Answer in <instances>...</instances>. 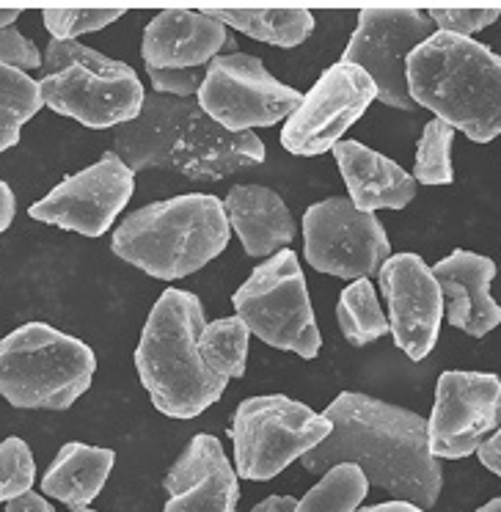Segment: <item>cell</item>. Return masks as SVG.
Returning <instances> with one entry per match:
<instances>
[{"mask_svg":"<svg viewBox=\"0 0 501 512\" xmlns=\"http://www.w3.org/2000/svg\"><path fill=\"white\" fill-rule=\"evenodd\" d=\"M113 466H116L113 449L80 444V441L64 444L42 477V493L67 504L69 510H89L91 501L105 488Z\"/></svg>","mask_w":501,"mask_h":512,"instance_id":"cell-22","label":"cell"},{"mask_svg":"<svg viewBox=\"0 0 501 512\" xmlns=\"http://www.w3.org/2000/svg\"><path fill=\"white\" fill-rule=\"evenodd\" d=\"M201 14L226 28L248 34L273 47H298L314 34V14L309 9H234V6H201Z\"/></svg>","mask_w":501,"mask_h":512,"instance_id":"cell-23","label":"cell"},{"mask_svg":"<svg viewBox=\"0 0 501 512\" xmlns=\"http://www.w3.org/2000/svg\"><path fill=\"white\" fill-rule=\"evenodd\" d=\"M204 306L193 292L168 287L146 317L135 350L141 386L168 419H196L221 400L229 380L212 375L199 353Z\"/></svg>","mask_w":501,"mask_h":512,"instance_id":"cell-4","label":"cell"},{"mask_svg":"<svg viewBox=\"0 0 501 512\" xmlns=\"http://www.w3.org/2000/svg\"><path fill=\"white\" fill-rule=\"evenodd\" d=\"M295 504L298 499H292V496H270V499L259 501L251 512H295Z\"/></svg>","mask_w":501,"mask_h":512,"instance_id":"cell-37","label":"cell"},{"mask_svg":"<svg viewBox=\"0 0 501 512\" xmlns=\"http://www.w3.org/2000/svg\"><path fill=\"white\" fill-rule=\"evenodd\" d=\"M229 218L210 193H185L130 212L113 232V254L160 281L199 273L226 251Z\"/></svg>","mask_w":501,"mask_h":512,"instance_id":"cell-5","label":"cell"},{"mask_svg":"<svg viewBox=\"0 0 501 512\" xmlns=\"http://www.w3.org/2000/svg\"><path fill=\"white\" fill-rule=\"evenodd\" d=\"M232 303L245 328L265 345L301 358L320 356L323 336L295 251L284 248L257 265L232 295Z\"/></svg>","mask_w":501,"mask_h":512,"instance_id":"cell-9","label":"cell"},{"mask_svg":"<svg viewBox=\"0 0 501 512\" xmlns=\"http://www.w3.org/2000/svg\"><path fill=\"white\" fill-rule=\"evenodd\" d=\"M408 94L474 144L501 135V56L468 36L435 31L405 61Z\"/></svg>","mask_w":501,"mask_h":512,"instance_id":"cell-3","label":"cell"},{"mask_svg":"<svg viewBox=\"0 0 501 512\" xmlns=\"http://www.w3.org/2000/svg\"><path fill=\"white\" fill-rule=\"evenodd\" d=\"M336 320L353 347H367L389 334V317L380 309L378 292L369 279L353 281L342 290L339 306H336Z\"/></svg>","mask_w":501,"mask_h":512,"instance_id":"cell-24","label":"cell"},{"mask_svg":"<svg viewBox=\"0 0 501 512\" xmlns=\"http://www.w3.org/2000/svg\"><path fill=\"white\" fill-rule=\"evenodd\" d=\"M452 141L455 130L441 119H430L424 124V133L416 146V166L411 177L419 185H452Z\"/></svg>","mask_w":501,"mask_h":512,"instance_id":"cell-28","label":"cell"},{"mask_svg":"<svg viewBox=\"0 0 501 512\" xmlns=\"http://www.w3.org/2000/svg\"><path fill=\"white\" fill-rule=\"evenodd\" d=\"M25 9H28L25 3H0V31H3V28H14L17 17H20Z\"/></svg>","mask_w":501,"mask_h":512,"instance_id":"cell-39","label":"cell"},{"mask_svg":"<svg viewBox=\"0 0 501 512\" xmlns=\"http://www.w3.org/2000/svg\"><path fill=\"white\" fill-rule=\"evenodd\" d=\"M367 493L364 471L353 463H339L328 468L323 479L295 504V512H356Z\"/></svg>","mask_w":501,"mask_h":512,"instance_id":"cell-27","label":"cell"},{"mask_svg":"<svg viewBox=\"0 0 501 512\" xmlns=\"http://www.w3.org/2000/svg\"><path fill=\"white\" fill-rule=\"evenodd\" d=\"M36 482V460L31 446L20 435L0 441V504L31 493Z\"/></svg>","mask_w":501,"mask_h":512,"instance_id":"cell-30","label":"cell"},{"mask_svg":"<svg viewBox=\"0 0 501 512\" xmlns=\"http://www.w3.org/2000/svg\"><path fill=\"white\" fill-rule=\"evenodd\" d=\"M501 378L493 372L449 369L435 383L427 446L435 460H463L499 430Z\"/></svg>","mask_w":501,"mask_h":512,"instance_id":"cell-14","label":"cell"},{"mask_svg":"<svg viewBox=\"0 0 501 512\" xmlns=\"http://www.w3.org/2000/svg\"><path fill=\"white\" fill-rule=\"evenodd\" d=\"M356 512H427L422 507H416L411 501H383V504H372V507H358Z\"/></svg>","mask_w":501,"mask_h":512,"instance_id":"cell-38","label":"cell"},{"mask_svg":"<svg viewBox=\"0 0 501 512\" xmlns=\"http://www.w3.org/2000/svg\"><path fill=\"white\" fill-rule=\"evenodd\" d=\"M433 276L441 287L446 323L468 336H488L501 325V306L490 295L496 262L490 256L457 248L435 262Z\"/></svg>","mask_w":501,"mask_h":512,"instance_id":"cell-19","label":"cell"},{"mask_svg":"<svg viewBox=\"0 0 501 512\" xmlns=\"http://www.w3.org/2000/svg\"><path fill=\"white\" fill-rule=\"evenodd\" d=\"M94 372V350L53 325L25 323L0 339V397L20 411H67Z\"/></svg>","mask_w":501,"mask_h":512,"instance_id":"cell-7","label":"cell"},{"mask_svg":"<svg viewBox=\"0 0 501 512\" xmlns=\"http://www.w3.org/2000/svg\"><path fill=\"white\" fill-rule=\"evenodd\" d=\"M323 416L331 422V435L303 457L306 471L325 474L339 463H353L369 485L394 499L422 510L438 501L444 468L430 455L427 422L419 413L361 391H342Z\"/></svg>","mask_w":501,"mask_h":512,"instance_id":"cell-1","label":"cell"},{"mask_svg":"<svg viewBox=\"0 0 501 512\" xmlns=\"http://www.w3.org/2000/svg\"><path fill=\"white\" fill-rule=\"evenodd\" d=\"M135 190V174L113 152L72 174L31 204L28 215L39 223H50L83 237H102L130 204Z\"/></svg>","mask_w":501,"mask_h":512,"instance_id":"cell-15","label":"cell"},{"mask_svg":"<svg viewBox=\"0 0 501 512\" xmlns=\"http://www.w3.org/2000/svg\"><path fill=\"white\" fill-rule=\"evenodd\" d=\"M168 501L163 512H237L240 477L210 433L193 435L163 479Z\"/></svg>","mask_w":501,"mask_h":512,"instance_id":"cell-17","label":"cell"},{"mask_svg":"<svg viewBox=\"0 0 501 512\" xmlns=\"http://www.w3.org/2000/svg\"><path fill=\"white\" fill-rule=\"evenodd\" d=\"M113 155L130 171H174L193 182H218L265 163L259 135H232L196 100L146 94L133 122L113 130Z\"/></svg>","mask_w":501,"mask_h":512,"instance_id":"cell-2","label":"cell"},{"mask_svg":"<svg viewBox=\"0 0 501 512\" xmlns=\"http://www.w3.org/2000/svg\"><path fill=\"white\" fill-rule=\"evenodd\" d=\"M427 17L433 20L435 31L441 34L468 36L488 28L501 17L499 6H485V9H460V6H433L427 9Z\"/></svg>","mask_w":501,"mask_h":512,"instance_id":"cell-31","label":"cell"},{"mask_svg":"<svg viewBox=\"0 0 501 512\" xmlns=\"http://www.w3.org/2000/svg\"><path fill=\"white\" fill-rule=\"evenodd\" d=\"M124 12V6H42V20L53 39L69 42L108 28L124 17Z\"/></svg>","mask_w":501,"mask_h":512,"instance_id":"cell-29","label":"cell"},{"mask_svg":"<svg viewBox=\"0 0 501 512\" xmlns=\"http://www.w3.org/2000/svg\"><path fill=\"white\" fill-rule=\"evenodd\" d=\"M477 457L482 466L493 471L496 477H501V427L490 438L482 441V446L477 449Z\"/></svg>","mask_w":501,"mask_h":512,"instance_id":"cell-34","label":"cell"},{"mask_svg":"<svg viewBox=\"0 0 501 512\" xmlns=\"http://www.w3.org/2000/svg\"><path fill=\"white\" fill-rule=\"evenodd\" d=\"M433 34L435 25L424 9L367 6L358 12V25L342 53V64L364 69L383 105L397 111H416V102L408 94L405 61Z\"/></svg>","mask_w":501,"mask_h":512,"instance_id":"cell-11","label":"cell"},{"mask_svg":"<svg viewBox=\"0 0 501 512\" xmlns=\"http://www.w3.org/2000/svg\"><path fill=\"white\" fill-rule=\"evenodd\" d=\"M14 215H17V196H14L12 185L6 179H0V234L12 226Z\"/></svg>","mask_w":501,"mask_h":512,"instance_id":"cell-36","label":"cell"},{"mask_svg":"<svg viewBox=\"0 0 501 512\" xmlns=\"http://www.w3.org/2000/svg\"><path fill=\"white\" fill-rule=\"evenodd\" d=\"M248 350H251V331L245 323L234 317H221L204 325L199 336V353L212 375L223 380L243 378L245 364H248Z\"/></svg>","mask_w":501,"mask_h":512,"instance_id":"cell-26","label":"cell"},{"mask_svg":"<svg viewBox=\"0 0 501 512\" xmlns=\"http://www.w3.org/2000/svg\"><path fill=\"white\" fill-rule=\"evenodd\" d=\"M229 28L199 9H163L146 25L141 58L146 67L201 69L212 58L237 53Z\"/></svg>","mask_w":501,"mask_h":512,"instance_id":"cell-18","label":"cell"},{"mask_svg":"<svg viewBox=\"0 0 501 512\" xmlns=\"http://www.w3.org/2000/svg\"><path fill=\"white\" fill-rule=\"evenodd\" d=\"M301 100V91L273 78L268 67L248 53L212 58L196 94L201 111L232 135L287 122Z\"/></svg>","mask_w":501,"mask_h":512,"instance_id":"cell-10","label":"cell"},{"mask_svg":"<svg viewBox=\"0 0 501 512\" xmlns=\"http://www.w3.org/2000/svg\"><path fill=\"white\" fill-rule=\"evenodd\" d=\"M69 512H97V510H69Z\"/></svg>","mask_w":501,"mask_h":512,"instance_id":"cell-41","label":"cell"},{"mask_svg":"<svg viewBox=\"0 0 501 512\" xmlns=\"http://www.w3.org/2000/svg\"><path fill=\"white\" fill-rule=\"evenodd\" d=\"M229 435L237 477L268 482L323 444L331 422L287 394H259L237 405Z\"/></svg>","mask_w":501,"mask_h":512,"instance_id":"cell-8","label":"cell"},{"mask_svg":"<svg viewBox=\"0 0 501 512\" xmlns=\"http://www.w3.org/2000/svg\"><path fill=\"white\" fill-rule=\"evenodd\" d=\"M223 210L229 218L243 251L251 259H270L284 248H290L298 223L290 207L284 204L276 190L265 185H234L226 193Z\"/></svg>","mask_w":501,"mask_h":512,"instance_id":"cell-21","label":"cell"},{"mask_svg":"<svg viewBox=\"0 0 501 512\" xmlns=\"http://www.w3.org/2000/svg\"><path fill=\"white\" fill-rule=\"evenodd\" d=\"M375 100L378 89L367 72L339 61L303 94L298 111L284 122L281 146L298 157L331 152Z\"/></svg>","mask_w":501,"mask_h":512,"instance_id":"cell-13","label":"cell"},{"mask_svg":"<svg viewBox=\"0 0 501 512\" xmlns=\"http://www.w3.org/2000/svg\"><path fill=\"white\" fill-rule=\"evenodd\" d=\"M474 512H501V496H499V499H490L488 504H482V507H479V510H474Z\"/></svg>","mask_w":501,"mask_h":512,"instance_id":"cell-40","label":"cell"},{"mask_svg":"<svg viewBox=\"0 0 501 512\" xmlns=\"http://www.w3.org/2000/svg\"><path fill=\"white\" fill-rule=\"evenodd\" d=\"M204 72L207 67L201 69H157L146 67V75L155 86V94H163V97H177V100H196L201 83H204Z\"/></svg>","mask_w":501,"mask_h":512,"instance_id":"cell-32","label":"cell"},{"mask_svg":"<svg viewBox=\"0 0 501 512\" xmlns=\"http://www.w3.org/2000/svg\"><path fill=\"white\" fill-rule=\"evenodd\" d=\"M0 67L36 72V69H42V53L17 28H3L0 31Z\"/></svg>","mask_w":501,"mask_h":512,"instance_id":"cell-33","label":"cell"},{"mask_svg":"<svg viewBox=\"0 0 501 512\" xmlns=\"http://www.w3.org/2000/svg\"><path fill=\"white\" fill-rule=\"evenodd\" d=\"M347 185V199L361 212L402 210L416 196V179L391 157L361 141H339L331 149Z\"/></svg>","mask_w":501,"mask_h":512,"instance_id":"cell-20","label":"cell"},{"mask_svg":"<svg viewBox=\"0 0 501 512\" xmlns=\"http://www.w3.org/2000/svg\"><path fill=\"white\" fill-rule=\"evenodd\" d=\"M303 256L336 279H369L391 256L389 234L375 212H361L347 196L325 199L303 212Z\"/></svg>","mask_w":501,"mask_h":512,"instance_id":"cell-12","label":"cell"},{"mask_svg":"<svg viewBox=\"0 0 501 512\" xmlns=\"http://www.w3.org/2000/svg\"><path fill=\"white\" fill-rule=\"evenodd\" d=\"M39 72L45 108L91 130L122 127L144 108L146 91L138 72L78 39H50Z\"/></svg>","mask_w":501,"mask_h":512,"instance_id":"cell-6","label":"cell"},{"mask_svg":"<svg viewBox=\"0 0 501 512\" xmlns=\"http://www.w3.org/2000/svg\"><path fill=\"white\" fill-rule=\"evenodd\" d=\"M45 108L42 86L28 72L0 67V152L20 144L23 124Z\"/></svg>","mask_w":501,"mask_h":512,"instance_id":"cell-25","label":"cell"},{"mask_svg":"<svg viewBox=\"0 0 501 512\" xmlns=\"http://www.w3.org/2000/svg\"><path fill=\"white\" fill-rule=\"evenodd\" d=\"M378 284L389 306V334L411 361L433 353L444 320V298L433 270L419 254H397L383 262Z\"/></svg>","mask_w":501,"mask_h":512,"instance_id":"cell-16","label":"cell"},{"mask_svg":"<svg viewBox=\"0 0 501 512\" xmlns=\"http://www.w3.org/2000/svg\"><path fill=\"white\" fill-rule=\"evenodd\" d=\"M3 512H56L53 510V504L42 496V493H25L20 499H14L6 504V510Z\"/></svg>","mask_w":501,"mask_h":512,"instance_id":"cell-35","label":"cell"}]
</instances>
